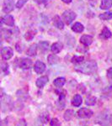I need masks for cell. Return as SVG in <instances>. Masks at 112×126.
<instances>
[{"label":"cell","instance_id":"obj_8","mask_svg":"<svg viewBox=\"0 0 112 126\" xmlns=\"http://www.w3.org/2000/svg\"><path fill=\"white\" fill-rule=\"evenodd\" d=\"M32 64H33L32 61L30 60V59H28V58H24L19 62L20 68L24 69V70H28V69H30L32 66Z\"/></svg>","mask_w":112,"mask_h":126},{"label":"cell","instance_id":"obj_30","mask_svg":"<svg viewBox=\"0 0 112 126\" xmlns=\"http://www.w3.org/2000/svg\"><path fill=\"white\" fill-rule=\"evenodd\" d=\"M50 125H51V126H61V123L59 122L57 119L54 118V119H52V120H51Z\"/></svg>","mask_w":112,"mask_h":126},{"label":"cell","instance_id":"obj_37","mask_svg":"<svg viewBox=\"0 0 112 126\" xmlns=\"http://www.w3.org/2000/svg\"><path fill=\"white\" fill-rule=\"evenodd\" d=\"M2 49H3L2 48V41H1V40H0V51L2 50Z\"/></svg>","mask_w":112,"mask_h":126},{"label":"cell","instance_id":"obj_7","mask_svg":"<svg viewBox=\"0 0 112 126\" xmlns=\"http://www.w3.org/2000/svg\"><path fill=\"white\" fill-rule=\"evenodd\" d=\"M34 70L35 72L38 74H41L45 72L46 70V65H45L44 62H40V61H37L36 63H35V66H34Z\"/></svg>","mask_w":112,"mask_h":126},{"label":"cell","instance_id":"obj_40","mask_svg":"<svg viewBox=\"0 0 112 126\" xmlns=\"http://www.w3.org/2000/svg\"><path fill=\"white\" fill-rule=\"evenodd\" d=\"M89 1H91V0H89Z\"/></svg>","mask_w":112,"mask_h":126},{"label":"cell","instance_id":"obj_1","mask_svg":"<svg viewBox=\"0 0 112 126\" xmlns=\"http://www.w3.org/2000/svg\"><path fill=\"white\" fill-rule=\"evenodd\" d=\"M75 70L78 72L83 73V74H93L97 70V63L94 61H89V62L80 63L78 66H75Z\"/></svg>","mask_w":112,"mask_h":126},{"label":"cell","instance_id":"obj_13","mask_svg":"<svg viewBox=\"0 0 112 126\" xmlns=\"http://www.w3.org/2000/svg\"><path fill=\"white\" fill-rule=\"evenodd\" d=\"M48 82V78L46 76H43V77H40L36 80V86H37L39 88H42L46 83Z\"/></svg>","mask_w":112,"mask_h":126},{"label":"cell","instance_id":"obj_39","mask_svg":"<svg viewBox=\"0 0 112 126\" xmlns=\"http://www.w3.org/2000/svg\"><path fill=\"white\" fill-rule=\"evenodd\" d=\"M1 24H2V21H0V26H1Z\"/></svg>","mask_w":112,"mask_h":126},{"label":"cell","instance_id":"obj_21","mask_svg":"<svg viewBox=\"0 0 112 126\" xmlns=\"http://www.w3.org/2000/svg\"><path fill=\"white\" fill-rule=\"evenodd\" d=\"M65 82H66V79L64 78H58L54 80V85L56 87H62L64 86Z\"/></svg>","mask_w":112,"mask_h":126},{"label":"cell","instance_id":"obj_18","mask_svg":"<svg viewBox=\"0 0 112 126\" xmlns=\"http://www.w3.org/2000/svg\"><path fill=\"white\" fill-rule=\"evenodd\" d=\"M112 7V0H102L100 3V9L106 10Z\"/></svg>","mask_w":112,"mask_h":126},{"label":"cell","instance_id":"obj_6","mask_svg":"<svg viewBox=\"0 0 112 126\" xmlns=\"http://www.w3.org/2000/svg\"><path fill=\"white\" fill-rule=\"evenodd\" d=\"M65 97H66V92H62L59 94V99L57 100V102L56 103V107L59 110H62L63 109V108L65 107Z\"/></svg>","mask_w":112,"mask_h":126},{"label":"cell","instance_id":"obj_14","mask_svg":"<svg viewBox=\"0 0 112 126\" xmlns=\"http://www.w3.org/2000/svg\"><path fill=\"white\" fill-rule=\"evenodd\" d=\"M37 45L36 44H33L28 48L27 51H26V54L29 56H35L37 53Z\"/></svg>","mask_w":112,"mask_h":126},{"label":"cell","instance_id":"obj_19","mask_svg":"<svg viewBox=\"0 0 112 126\" xmlns=\"http://www.w3.org/2000/svg\"><path fill=\"white\" fill-rule=\"evenodd\" d=\"M0 72L5 75L9 73V65L3 61H0Z\"/></svg>","mask_w":112,"mask_h":126},{"label":"cell","instance_id":"obj_27","mask_svg":"<svg viewBox=\"0 0 112 126\" xmlns=\"http://www.w3.org/2000/svg\"><path fill=\"white\" fill-rule=\"evenodd\" d=\"M1 34L4 39L8 40L9 37L11 36V31H10V30H3L1 31Z\"/></svg>","mask_w":112,"mask_h":126},{"label":"cell","instance_id":"obj_23","mask_svg":"<svg viewBox=\"0 0 112 126\" xmlns=\"http://www.w3.org/2000/svg\"><path fill=\"white\" fill-rule=\"evenodd\" d=\"M99 19L102 20H110L112 19V12H105L99 15Z\"/></svg>","mask_w":112,"mask_h":126},{"label":"cell","instance_id":"obj_17","mask_svg":"<svg viewBox=\"0 0 112 126\" xmlns=\"http://www.w3.org/2000/svg\"><path fill=\"white\" fill-rule=\"evenodd\" d=\"M47 61L50 65H54V64H56V63L59 62L60 58H59L57 56H56L55 54H52V55H49L48 56Z\"/></svg>","mask_w":112,"mask_h":126},{"label":"cell","instance_id":"obj_10","mask_svg":"<svg viewBox=\"0 0 112 126\" xmlns=\"http://www.w3.org/2000/svg\"><path fill=\"white\" fill-rule=\"evenodd\" d=\"M53 24L55 25V27H56L57 29L59 30H62L64 27V24L63 22H62V20L61 19V18L59 17L58 15H55L53 17Z\"/></svg>","mask_w":112,"mask_h":126},{"label":"cell","instance_id":"obj_29","mask_svg":"<svg viewBox=\"0 0 112 126\" xmlns=\"http://www.w3.org/2000/svg\"><path fill=\"white\" fill-rule=\"evenodd\" d=\"M17 97H19V98L22 99H25L27 97V93L24 92V90H19L17 92Z\"/></svg>","mask_w":112,"mask_h":126},{"label":"cell","instance_id":"obj_22","mask_svg":"<svg viewBox=\"0 0 112 126\" xmlns=\"http://www.w3.org/2000/svg\"><path fill=\"white\" fill-rule=\"evenodd\" d=\"M73 115H74V112H73V110H72V109H68V110L65 112L63 118L66 121H70L73 118Z\"/></svg>","mask_w":112,"mask_h":126},{"label":"cell","instance_id":"obj_24","mask_svg":"<svg viewBox=\"0 0 112 126\" xmlns=\"http://www.w3.org/2000/svg\"><path fill=\"white\" fill-rule=\"evenodd\" d=\"M96 97L93 96H89L86 98L85 100V103H86L88 106H92V105H94L95 103H96Z\"/></svg>","mask_w":112,"mask_h":126},{"label":"cell","instance_id":"obj_28","mask_svg":"<svg viewBox=\"0 0 112 126\" xmlns=\"http://www.w3.org/2000/svg\"><path fill=\"white\" fill-rule=\"evenodd\" d=\"M34 36H35V32L34 31H28L27 33L24 34V38H25V40H27V41L31 40L34 38Z\"/></svg>","mask_w":112,"mask_h":126},{"label":"cell","instance_id":"obj_15","mask_svg":"<svg viewBox=\"0 0 112 126\" xmlns=\"http://www.w3.org/2000/svg\"><path fill=\"white\" fill-rule=\"evenodd\" d=\"M82 102H83L82 97L79 94H76V95H74V97H73V98L72 100V104L74 107H78L82 104Z\"/></svg>","mask_w":112,"mask_h":126},{"label":"cell","instance_id":"obj_33","mask_svg":"<svg viewBox=\"0 0 112 126\" xmlns=\"http://www.w3.org/2000/svg\"><path fill=\"white\" fill-rule=\"evenodd\" d=\"M107 77L109 78H112V67H111L110 69H108V71H107Z\"/></svg>","mask_w":112,"mask_h":126},{"label":"cell","instance_id":"obj_4","mask_svg":"<svg viewBox=\"0 0 112 126\" xmlns=\"http://www.w3.org/2000/svg\"><path fill=\"white\" fill-rule=\"evenodd\" d=\"M78 116L81 119H88L90 118L93 115V111L89 109H85V108H82L78 111Z\"/></svg>","mask_w":112,"mask_h":126},{"label":"cell","instance_id":"obj_12","mask_svg":"<svg viewBox=\"0 0 112 126\" xmlns=\"http://www.w3.org/2000/svg\"><path fill=\"white\" fill-rule=\"evenodd\" d=\"M62 44L60 43V42H56V43H53L51 46V50H52V53L53 54H57L61 50H62Z\"/></svg>","mask_w":112,"mask_h":126},{"label":"cell","instance_id":"obj_35","mask_svg":"<svg viewBox=\"0 0 112 126\" xmlns=\"http://www.w3.org/2000/svg\"><path fill=\"white\" fill-rule=\"evenodd\" d=\"M62 2H64L65 3H71V2L73 1V0H62Z\"/></svg>","mask_w":112,"mask_h":126},{"label":"cell","instance_id":"obj_31","mask_svg":"<svg viewBox=\"0 0 112 126\" xmlns=\"http://www.w3.org/2000/svg\"><path fill=\"white\" fill-rule=\"evenodd\" d=\"M28 0H18L17 3H16V8H18V9L22 8L24 5V3H25Z\"/></svg>","mask_w":112,"mask_h":126},{"label":"cell","instance_id":"obj_11","mask_svg":"<svg viewBox=\"0 0 112 126\" xmlns=\"http://www.w3.org/2000/svg\"><path fill=\"white\" fill-rule=\"evenodd\" d=\"M2 22L4 23L8 26H14V24H15V19H14V17L12 15H7L4 17H3Z\"/></svg>","mask_w":112,"mask_h":126},{"label":"cell","instance_id":"obj_36","mask_svg":"<svg viewBox=\"0 0 112 126\" xmlns=\"http://www.w3.org/2000/svg\"><path fill=\"white\" fill-rule=\"evenodd\" d=\"M36 126H44V125H43V124H42V123H40V122L37 121V123H36Z\"/></svg>","mask_w":112,"mask_h":126},{"label":"cell","instance_id":"obj_25","mask_svg":"<svg viewBox=\"0 0 112 126\" xmlns=\"http://www.w3.org/2000/svg\"><path fill=\"white\" fill-rule=\"evenodd\" d=\"M38 46H39L40 50H41V52H46L49 48V44H48V42H46V41H41V42H40Z\"/></svg>","mask_w":112,"mask_h":126},{"label":"cell","instance_id":"obj_16","mask_svg":"<svg viewBox=\"0 0 112 126\" xmlns=\"http://www.w3.org/2000/svg\"><path fill=\"white\" fill-rule=\"evenodd\" d=\"M83 30H84V27H83V24L81 23H79V22H77V23H75L72 26V30L76 32V33H81V32L83 31Z\"/></svg>","mask_w":112,"mask_h":126},{"label":"cell","instance_id":"obj_2","mask_svg":"<svg viewBox=\"0 0 112 126\" xmlns=\"http://www.w3.org/2000/svg\"><path fill=\"white\" fill-rule=\"evenodd\" d=\"M62 19L67 24H71L73 20L76 19V14L72 10H66L62 14Z\"/></svg>","mask_w":112,"mask_h":126},{"label":"cell","instance_id":"obj_5","mask_svg":"<svg viewBox=\"0 0 112 126\" xmlns=\"http://www.w3.org/2000/svg\"><path fill=\"white\" fill-rule=\"evenodd\" d=\"M13 55H14V51L10 47L6 46V47H3L2 49L1 56L3 60H9V59L13 56Z\"/></svg>","mask_w":112,"mask_h":126},{"label":"cell","instance_id":"obj_38","mask_svg":"<svg viewBox=\"0 0 112 126\" xmlns=\"http://www.w3.org/2000/svg\"><path fill=\"white\" fill-rule=\"evenodd\" d=\"M111 122L112 123V114H111Z\"/></svg>","mask_w":112,"mask_h":126},{"label":"cell","instance_id":"obj_26","mask_svg":"<svg viewBox=\"0 0 112 126\" xmlns=\"http://www.w3.org/2000/svg\"><path fill=\"white\" fill-rule=\"evenodd\" d=\"M83 61H84V57L83 56H74L72 58L71 62L73 63H75V64H80L82 63Z\"/></svg>","mask_w":112,"mask_h":126},{"label":"cell","instance_id":"obj_32","mask_svg":"<svg viewBox=\"0 0 112 126\" xmlns=\"http://www.w3.org/2000/svg\"><path fill=\"white\" fill-rule=\"evenodd\" d=\"M17 126H27V124H26V121L24 120V119H20L19 121V123L17 124Z\"/></svg>","mask_w":112,"mask_h":126},{"label":"cell","instance_id":"obj_3","mask_svg":"<svg viewBox=\"0 0 112 126\" xmlns=\"http://www.w3.org/2000/svg\"><path fill=\"white\" fill-rule=\"evenodd\" d=\"M15 9V1L14 0H4L3 1V11L4 13H10Z\"/></svg>","mask_w":112,"mask_h":126},{"label":"cell","instance_id":"obj_34","mask_svg":"<svg viewBox=\"0 0 112 126\" xmlns=\"http://www.w3.org/2000/svg\"><path fill=\"white\" fill-rule=\"evenodd\" d=\"M36 3H43L46 2V0H34Z\"/></svg>","mask_w":112,"mask_h":126},{"label":"cell","instance_id":"obj_9","mask_svg":"<svg viewBox=\"0 0 112 126\" xmlns=\"http://www.w3.org/2000/svg\"><path fill=\"white\" fill-rule=\"evenodd\" d=\"M80 42L83 46H89L93 43V37L91 35H89V34H84L80 38Z\"/></svg>","mask_w":112,"mask_h":126},{"label":"cell","instance_id":"obj_20","mask_svg":"<svg viewBox=\"0 0 112 126\" xmlns=\"http://www.w3.org/2000/svg\"><path fill=\"white\" fill-rule=\"evenodd\" d=\"M112 35V33L111 32V30L108 29L107 27H104L102 31H101V34H100V36L104 39H109L111 38Z\"/></svg>","mask_w":112,"mask_h":126}]
</instances>
